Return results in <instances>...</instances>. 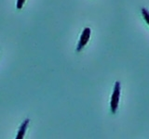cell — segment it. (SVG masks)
<instances>
[{"mask_svg": "<svg viewBox=\"0 0 149 139\" xmlns=\"http://www.w3.org/2000/svg\"><path fill=\"white\" fill-rule=\"evenodd\" d=\"M120 94H121V85L119 82H116L113 94H112V97H111V102H110V109L112 113H116V109L118 108Z\"/></svg>", "mask_w": 149, "mask_h": 139, "instance_id": "1", "label": "cell"}, {"mask_svg": "<svg viewBox=\"0 0 149 139\" xmlns=\"http://www.w3.org/2000/svg\"><path fill=\"white\" fill-rule=\"evenodd\" d=\"M91 34V28L90 27L84 28L82 34H81L80 37H79V41H78V44L77 46V52H80V51L85 47L86 45L88 43V41H90Z\"/></svg>", "mask_w": 149, "mask_h": 139, "instance_id": "2", "label": "cell"}, {"mask_svg": "<svg viewBox=\"0 0 149 139\" xmlns=\"http://www.w3.org/2000/svg\"><path fill=\"white\" fill-rule=\"evenodd\" d=\"M30 122V120L29 119H26L25 120H23L22 122L20 128L18 130V133H17V136H16V139H22L25 136V133H26V130L28 125H29Z\"/></svg>", "mask_w": 149, "mask_h": 139, "instance_id": "3", "label": "cell"}, {"mask_svg": "<svg viewBox=\"0 0 149 139\" xmlns=\"http://www.w3.org/2000/svg\"><path fill=\"white\" fill-rule=\"evenodd\" d=\"M142 15H143L144 21L149 25V10L148 9H146V8H142Z\"/></svg>", "mask_w": 149, "mask_h": 139, "instance_id": "4", "label": "cell"}, {"mask_svg": "<svg viewBox=\"0 0 149 139\" xmlns=\"http://www.w3.org/2000/svg\"><path fill=\"white\" fill-rule=\"evenodd\" d=\"M25 1H26V0H17V2H16V8H17V9H22V7L24 6Z\"/></svg>", "mask_w": 149, "mask_h": 139, "instance_id": "5", "label": "cell"}]
</instances>
